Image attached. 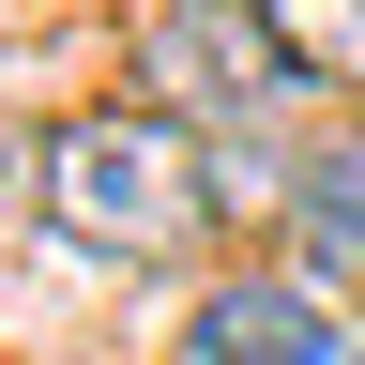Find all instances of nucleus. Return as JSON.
Here are the masks:
<instances>
[{"label": "nucleus", "instance_id": "nucleus-1", "mask_svg": "<svg viewBox=\"0 0 365 365\" xmlns=\"http://www.w3.org/2000/svg\"><path fill=\"white\" fill-rule=\"evenodd\" d=\"M31 198L46 228H76L91 259H182L213 228V153H198V122H168V107H76V122H46V153H31Z\"/></svg>", "mask_w": 365, "mask_h": 365}, {"label": "nucleus", "instance_id": "nucleus-2", "mask_svg": "<svg viewBox=\"0 0 365 365\" xmlns=\"http://www.w3.org/2000/svg\"><path fill=\"white\" fill-rule=\"evenodd\" d=\"M274 91H289V61L259 46L244 0H168V31H153V107H168V122H182V107L244 122V107H274Z\"/></svg>", "mask_w": 365, "mask_h": 365}, {"label": "nucleus", "instance_id": "nucleus-3", "mask_svg": "<svg viewBox=\"0 0 365 365\" xmlns=\"http://www.w3.org/2000/svg\"><path fill=\"white\" fill-rule=\"evenodd\" d=\"M182 365H335V304H304L289 274H228L182 319Z\"/></svg>", "mask_w": 365, "mask_h": 365}, {"label": "nucleus", "instance_id": "nucleus-4", "mask_svg": "<svg viewBox=\"0 0 365 365\" xmlns=\"http://www.w3.org/2000/svg\"><path fill=\"white\" fill-rule=\"evenodd\" d=\"M289 213H304V259L319 274H365V122L319 137V153L289 168Z\"/></svg>", "mask_w": 365, "mask_h": 365}, {"label": "nucleus", "instance_id": "nucleus-5", "mask_svg": "<svg viewBox=\"0 0 365 365\" xmlns=\"http://www.w3.org/2000/svg\"><path fill=\"white\" fill-rule=\"evenodd\" d=\"M259 16V46L289 76H319V91H365V0H244Z\"/></svg>", "mask_w": 365, "mask_h": 365}]
</instances>
